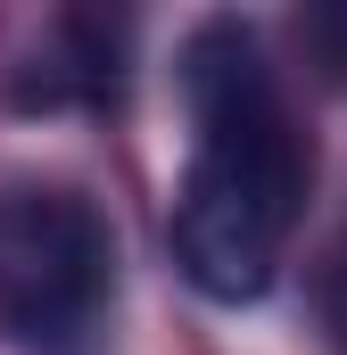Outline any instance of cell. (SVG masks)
Here are the masks:
<instances>
[{"label":"cell","instance_id":"cell-1","mask_svg":"<svg viewBox=\"0 0 347 355\" xmlns=\"http://www.w3.org/2000/svg\"><path fill=\"white\" fill-rule=\"evenodd\" d=\"M182 99H190L198 149L174 198V257L223 306L264 297L306 198V149L289 132V107L273 91L257 33L232 17L198 25L182 50Z\"/></svg>","mask_w":347,"mask_h":355},{"label":"cell","instance_id":"cell-2","mask_svg":"<svg viewBox=\"0 0 347 355\" xmlns=\"http://www.w3.org/2000/svg\"><path fill=\"white\" fill-rule=\"evenodd\" d=\"M116 240L83 190L67 182H17L0 198V322L25 339L83 331L108 297Z\"/></svg>","mask_w":347,"mask_h":355}]
</instances>
